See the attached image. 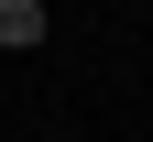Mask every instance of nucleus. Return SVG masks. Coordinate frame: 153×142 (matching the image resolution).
I'll list each match as a JSON object with an SVG mask.
<instances>
[{"mask_svg":"<svg viewBox=\"0 0 153 142\" xmlns=\"http://www.w3.org/2000/svg\"><path fill=\"white\" fill-rule=\"evenodd\" d=\"M44 33H55V11H44V0H0V55H33Z\"/></svg>","mask_w":153,"mask_h":142,"instance_id":"nucleus-1","label":"nucleus"}]
</instances>
